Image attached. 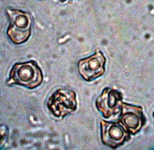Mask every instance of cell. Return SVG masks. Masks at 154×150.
Listing matches in <instances>:
<instances>
[{"mask_svg": "<svg viewBox=\"0 0 154 150\" xmlns=\"http://www.w3.org/2000/svg\"><path fill=\"white\" fill-rule=\"evenodd\" d=\"M42 71L34 60L15 64L9 73L8 85L17 84L33 89L40 86L43 81Z\"/></svg>", "mask_w": 154, "mask_h": 150, "instance_id": "cell-1", "label": "cell"}, {"mask_svg": "<svg viewBox=\"0 0 154 150\" xmlns=\"http://www.w3.org/2000/svg\"><path fill=\"white\" fill-rule=\"evenodd\" d=\"M47 106L55 117L65 118L77 109L76 93L69 89H58L49 97Z\"/></svg>", "mask_w": 154, "mask_h": 150, "instance_id": "cell-3", "label": "cell"}, {"mask_svg": "<svg viewBox=\"0 0 154 150\" xmlns=\"http://www.w3.org/2000/svg\"><path fill=\"white\" fill-rule=\"evenodd\" d=\"M106 58L102 52L98 51L78 63V70L81 77L87 82L96 79L105 73Z\"/></svg>", "mask_w": 154, "mask_h": 150, "instance_id": "cell-6", "label": "cell"}, {"mask_svg": "<svg viewBox=\"0 0 154 150\" xmlns=\"http://www.w3.org/2000/svg\"><path fill=\"white\" fill-rule=\"evenodd\" d=\"M123 95L119 91L106 87L97 98L96 108L106 119L120 113L122 104Z\"/></svg>", "mask_w": 154, "mask_h": 150, "instance_id": "cell-7", "label": "cell"}, {"mask_svg": "<svg viewBox=\"0 0 154 150\" xmlns=\"http://www.w3.org/2000/svg\"><path fill=\"white\" fill-rule=\"evenodd\" d=\"M101 140L113 149L118 148L131 139V134L119 122L102 120L100 122Z\"/></svg>", "mask_w": 154, "mask_h": 150, "instance_id": "cell-4", "label": "cell"}, {"mask_svg": "<svg viewBox=\"0 0 154 150\" xmlns=\"http://www.w3.org/2000/svg\"><path fill=\"white\" fill-rule=\"evenodd\" d=\"M119 122L131 134H136L146 124V119L141 106L123 102Z\"/></svg>", "mask_w": 154, "mask_h": 150, "instance_id": "cell-5", "label": "cell"}, {"mask_svg": "<svg viewBox=\"0 0 154 150\" xmlns=\"http://www.w3.org/2000/svg\"><path fill=\"white\" fill-rule=\"evenodd\" d=\"M9 21L7 35L12 42L20 45L26 42L31 35V19L28 13L18 9H8Z\"/></svg>", "mask_w": 154, "mask_h": 150, "instance_id": "cell-2", "label": "cell"}]
</instances>
